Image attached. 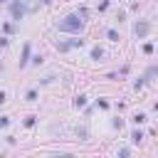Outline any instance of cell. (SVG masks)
Masks as SVG:
<instances>
[{
	"instance_id": "8992f818",
	"label": "cell",
	"mask_w": 158,
	"mask_h": 158,
	"mask_svg": "<svg viewBox=\"0 0 158 158\" xmlns=\"http://www.w3.org/2000/svg\"><path fill=\"white\" fill-rule=\"evenodd\" d=\"M106 37H109L111 42H118V32H116V30H109V32H106Z\"/></svg>"
},
{
	"instance_id": "5b68a950",
	"label": "cell",
	"mask_w": 158,
	"mask_h": 158,
	"mask_svg": "<svg viewBox=\"0 0 158 158\" xmlns=\"http://www.w3.org/2000/svg\"><path fill=\"white\" fill-rule=\"evenodd\" d=\"M131 141H133V143H141V141H143V133H141V131H133V133H131Z\"/></svg>"
},
{
	"instance_id": "9a60e30c",
	"label": "cell",
	"mask_w": 158,
	"mask_h": 158,
	"mask_svg": "<svg viewBox=\"0 0 158 158\" xmlns=\"http://www.w3.org/2000/svg\"><path fill=\"white\" fill-rule=\"evenodd\" d=\"M0 126H7V118H0Z\"/></svg>"
},
{
	"instance_id": "30bf717a",
	"label": "cell",
	"mask_w": 158,
	"mask_h": 158,
	"mask_svg": "<svg viewBox=\"0 0 158 158\" xmlns=\"http://www.w3.org/2000/svg\"><path fill=\"white\" fill-rule=\"evenodd\" d=\"M84 104H86L84 96H77V99H74V106H84Z\"/></svg>"
},
{
	"instance_id": "ba28073f",
	"label": "cell",
	"mask_w": 158,
	"mask_h": 158,
	"mask_svg": "<svg viewBox=\"0 0 158 158\" xmlns=\"http://www.w3.org/2000/svg\"><path fill=\"white\" fill-rule=\"evenodd\" d=\"M143 121H146V114H136L133 116V123H143Z\"/></svg>"
},
{
	"instance_id": "9c48e42d",
	"label": "cell",
	"mask_w": 158,
	"mask_h": 158,
	"mask_svg": "<svg viewBox=\"0 0 158 158\" xmlns=\"http://www.w3.org/2000/svg\"><path fill=\"white\" fill-rule=\"evenodd\" d=\"M35 99H37V91L30 89V91H27V101H35Z\"/></svg>"
},
{
	"instance_id": "7c38bea8",
	"label": "cell",
	"mask_w": 158,
	"mask_h": 158,
	"mask_svg": "<svg viewBox=\"0 0 158 158\" xmlns=\"http://www.w3.org/2000/svg\"><path fill=\"white\" fill-rule=\"evenodd\" d=\"M143 52H146V54H151V52H153V44H151V42H146V44H143Z\"/></svg>"
},
{
	"instance_id": "5bb4252c",
	"label": "cell",
	"mask_w": 158,
	"mask_h": 158,
	"mask_svg": "<svg viewBox=\"0 0 158 158\" xmlns=\"http://www.w3.org/2000/svg\"><path fill=\"white\" fill-rule=\"evenodd\" d=\"M25 126L30 128V126H35V116H30V118H25Z\"/></svg>"
},
{
	"instance_id": "2e32d148",
	"label": "cell",
	"mask_w": 158,
	"mask_h": 158,
	"mask_svg": "<svg viewBox=\"0 0 158 158\" xmlns=\"http://www.w3.org/2000/svg\"><path fill=\"white\" fill-rule=\"evenodd\" d=\"M0 2H5V0H0Z\"/></svg>"
},
{
	"instance_id": "277c9868",
	"label": "cell",
	"mask_w": 158,
	"mask_h": 158,
	"mask_svg": "<svg viewBox=\"0 0 158 158\" xmlns=\"http://www.w3.org/2000/svg\"><path fill=\"white\" fill-rule=\"evenodd\" d=\"M27 62H30V44H25V47H22V57H20V67H25Z\"/></svg>"
},
{
	"instance_id": "6da1fadb",
	"label": "cell",
	"mask_w": 158,
	"mask_h": 158,
	"mask_svg": "<svg viewBox=\"0 0 158 158\" xmlns=\"http://www.w3.org/2000/svg\"><path fill=\"white\" fill-rule=\"evenodd\" d=\"M57 30L59 32H81L84 30V20L79 15H67L64 20L57 22Z\"/></svg>"
},
{
	"instance_id": "7a4b0ae2",
	"label": "cell",
	"mask_w": 158,
	"mask_h": 158,
	"mask_svg": "<svg viewBox=\"0 0 158 158\" xmlns=\"http://www.w3.org/2000/svg\"><path fill=\"white\" fill-rule=\"evenodd\" d=\"M10 15H12L15 20H22V15H25V5H22L20 0H15V2H10Z\"/></svg>"
},
{
	"instance_id": "52a82bcc",
	"label": "cell",
	"mask_w": 158,
	"mask_h": 158,
	"mask_svg": "<svg viewBox=\"0 0 158 158\" xmlns=\"http://www.w3.org/2000/svg\"><path fill=\"white\" fill-rule=\"evenodd\" d=\"M101 54H104V52H101V47H94V49H91V57H94V59H99Z\"/></svg>"
},
{
	"instance_id": "8fae6325",
	"label": "cell",
	"mask_w": 158,
	"mask_h": 158,
	"mask_svg": "<svg viewBox=\"0 0 158 158\" xmlns=\"http://www.w3.org/2000/svg\"><path fill=\"white\" fill-rule=\"evenodd\" d=\"M81 44H84V40H72L69 42V47H81Z\"/></svg>"
},
{
	"instance_id": "4fadbf2b",
	"label": "cell",
	"mask_w": 158,
	"mask_h": 158,
	"mask_svg": "<svg viewBox=\"0 0 158 158\" xmlns=\"http://www.w3.org/2000/svg\"><path fill=\"white\" fill-rule=\"evenodd\" d=\"M156 72H158V69H156V67H151V69L146 72V79H151V77H156Z\"/></svg>"
},
{
	"instance_id": "3957f363",
	"label": "cell",
	"mask_w": 158,
	"mask_h": 158,
	"mask_svg": "<svg viewBox=\"0 0 158 158\" xmlns=\"http://www.w3.org/2000/svg\"><path fill=\"white\" fill-rule=\"evenodd\" d=\"M133 32H136V37H146L148 32H151V22H136V27H133Z\"/></svg>"
}]
</instances>
